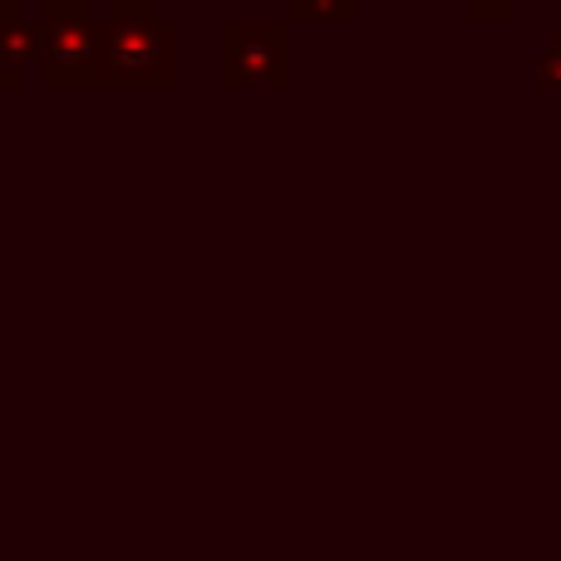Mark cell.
Instances as JSON below:
<instances>
[{"label":"cell","mask_w":561,"mask_h":561,"mask_svg":"<svg viewBox=\"0 0 561 561\" xmlns=\"http://www.w3.org/2000/svg\"><path fill=\"white\" fill-rule=\"evenodd\" d=\"M359 5L365 0H286V20L290 25H300V20H320V25H350V20L359 15Z\"/></svg>","instance_id":"obj_5"},{"label":"cell","mask_w":561,"mask_h":561,"mask_svg":"<svg viewBox=\"0 0 561 561\" xmlns=\"http://www.w3.org/2000/svg\"><path fill=\"white\" fill-rule=\"evenodd\" d=\"M222 89H290V20H222Z\"/></svg>","instance_id":"obj_3"},{"label":"cell","mask_w":561,"mask_h":561,"mask_svg":"<svg viewBox=\"0 0 561 561\" xmlns=\"http://www.w3.org/2000/svg\"><path fill=\"white\" fill-rule=\"evenodd\" d=\"M537 89H561V25H557V39L537 55Z\"/></svg>","instance_id":"obj_7"},{"label":"cell","mask_w":561,"mask_h":561,"mask_svg":"<svg viewBox=\"0 0 561 561\" xmlns=\"http://www.w3.org/2000/svg\"><path fill=\"white\" fill-rule=\"evenodd\" d=\"M517 0H468V20L473 25H513Z\"/></svg>","instance_id":"obj_6"},{"label":"cell","mask_w":561,"mask_h":561,"mask_svg":"<svg viewBox=\"0 0 561 561\" xmlns=\"http://www.w3.org/2000/svg\"><path fill=\"white\" fill-rule=\"evenodd\" d=\"M39 25H45V69L39 84L49 94L69 89H108V20H94L89 0H39Z\"/></svg>","instance_id":"obj_2"},{"label":"cell","mask_w":561,"mask_h":561,"mask_svg":"<svg viewBox=\"0 0 561 561\" xmlns=\"http://www.w3.org/2000/svg\"><path fill=\"white\" fill-rule=\"evenodd\" d=\"M30 69H45V25L20 0H0V89L15 94Z\"/></svg>","instance_id":"obj_4"},{"label":"cell","mask_w":561,"mask_h":561,"mask_svg":"<svg viewBox=\"0 0 561 561\" xmlns=\"http://www.w3.org/2000/svg\"><path fill=\"white\" fill-rule=\"evenodd\" d=\"M108 89L183 84V25L158 15V0H108Z\"/></svg>","instance_id":"obj_1"}]
</instances>
